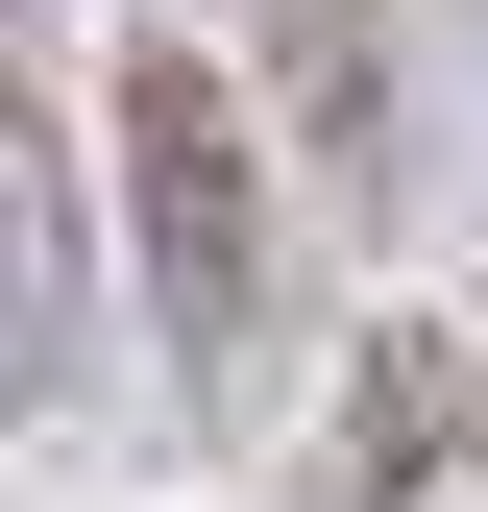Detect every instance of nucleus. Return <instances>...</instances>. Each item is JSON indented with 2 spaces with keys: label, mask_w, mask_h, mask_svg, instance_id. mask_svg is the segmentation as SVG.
Instances as JSON below:
<instances>
[{
  "label": "nucleus",
  "mask_w": 488,
  "mask_h": 512,
  "mask_svg": "<svg viewBox=\"0 0 488 512\" xmlns=\"http://www.w3.org/2000/svg\"><path fill=\"white\" fill-rule=\"evenodd\" d=\"M122 269H147V342L171 391H244L269 366V147H244L220 49H122Z\"/></svg>",
  "instance_id": "nucleus-1"
},
{
  "label": "nucleus",
  "mask_w": 488,
  "mask_h": 512,
  "mask_svg": "<svg viewBox=\"0 0 488 512\" xmlns=\"http://www.w3.org/2000/svg\"><path fill=\"white\" fill-rule=\"evenodd\" d=\"M74 391H98V171L49 49L0 25V415H74Z\"/></svg>",
  "instance_id": "nucleus-2"
},
{
  "label": "nucleus",
  "mask_w": 488,
  "mask_h": 512,
  "mask_svg": "<svg viewBox=\"0 0 488 512\" xmlns=\"http://www.w3.org/2000/svg\"><path fill=\"white\" fill-rule=\"evenodd\" d=\"M342 512H488V391H464V342H366V464Z\"/></svg>",
  "instance_id": "nucleus-3"
},
{
  "label": "nucleus",
  "mask_w": 488,
  "mask_h": 512,
  "mask_svg": "<svg viewBox=\"0 0 488 512\" xmlns=\"http://www.w3.org/2000/svg\"><path fill=\"white\" fill-rule=\"evenodd\" d=\"M269 74L318 171H391V0H269Z\"/></svg>",
  "instance_id": "nucleus-4"
}]
</instances>
